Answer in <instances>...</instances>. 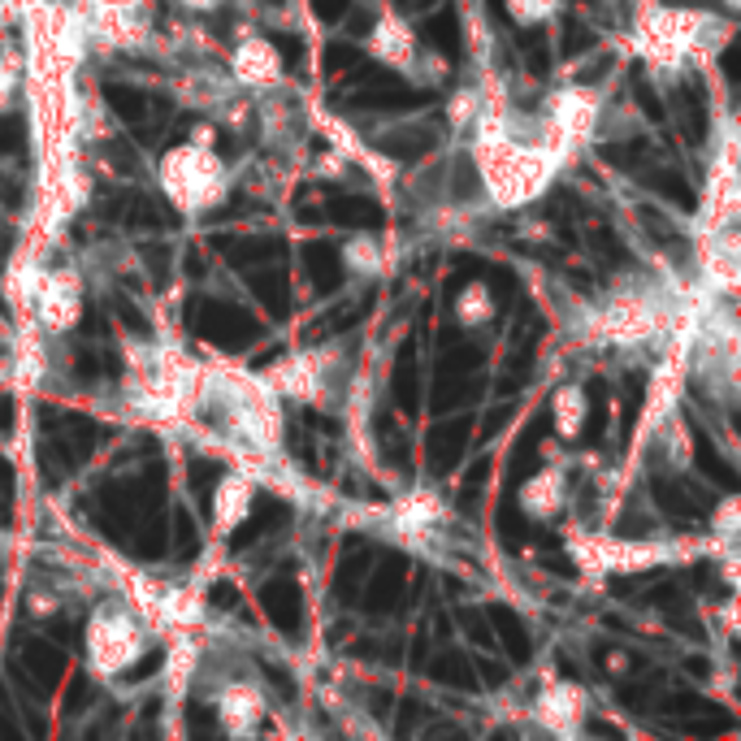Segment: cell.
<instances>
[{"label":"cell","instance_id":"30bf717a","mask_svg":"<svg viewBox=\"0 0 741 741\" xmlns=\"http://www.w3.org/2000/svg\"><path fill=\"white\" fill-rule=\"evenodd\" d=\"M585 715H590V694L577 681H559V676H546L529 707L533 728H542L551 737H568V741L581 737Z\"/></svg>","mask_w":741,"mask_h":741},{"label":"cell","instance_id":"ba28073f","mask_svg":"<svg viewBox=\"0 0 741 741\" xmlns=\"http://www.w3.org/2000/svg\"><path fill=\"white\" fill-rule=\"evenodd\" d=\"M598 126V91L590 87H559L551 91L546 100V113H542V148L555 152L559 161H572L585 143H590Z\"/></svg>","mask_w":741,"mask_h":741},{"label":"cell","instance_id":"7402d4cb","mask_svg":"<svg viewBox=\"0 0 741 741\" xmlns=\"http://www.w3.org/2000/svg\"><path fill=\"white\" fill-rule=\"evenodd\" d=\"M343 265L351 273H360V278H382L386 273V247L373 239V234H351V239L343 243Z\"/></svg>","mask_w":741,"mask_h":741},{"label":"cell","instance_id":"ac0fdd59","mask_svg":"<svg viewBox=\"0 0 741 741\" xmlns=\"http://www.w3.org/2000/svg\"><path fill=\"white\" fill-rule=\"evenodd\" d=\"M516 503H520V512H525L529 520H555L559 512H564V503H568L564 468L546 464L533 477H525V481H520V490H516Z\"/></svg>","mask_w":741,"mask_h":741},{"label":"cell","instance_id":"d6986e66","mask_svg":"<svg viewBox=\"0 0 741 741\" xmlns=\"http://www.w3.org/2000/svg\"><path fill=\"white\" fill-rule=\"evenodd\" d=\"M702 278H707V286L720 291V295L737 291L741 265H737V230L733 226L707 234V247H702Z\"/></svg>","mask_w":741,"mask_h":741},{"label":"cell","instance_id":"f546056e","mask_svg":"<svg viewBox=\"0 0 741 741\" xmlns=\"http://www.w3.org/2000/svg\"><path fill=\"white\" fill-rule=\"evenodd\" d=\"M720 5H724V9H728V13H733V9H737V5H741V0H720Z\"/></svg>","mask_w":741,"mask_h":741},{"label":"cell","instance_id":"7a4b0ae2","mask_svg":"<svg viewBox=\"0 0 741 741\" xmlns=\"http://www.w3.org/2000/svg\"><path fill=\"white\" fill-rule=\"evenodd\" d=\"M204 364L178 343H130L126 347V408L156 425H182L200 408Z\"/></svg>","mask_w":741,"mask_h":741},{"label":"cell","instance_id":"6da1fadb","mask_svg":"<svg viewBox=\"0 0 741 741\" xmlns=\"http://www.w3.org/2000/svg\"><path fill=\"white\" fill-rule=\"evenodd\" d=\"M473 130H477V139H473L468 161H473V174L494 208H525L533 200H542L546 187L564 169V161L555 152L542 148V139L516 135L494 109H481Z\"/></svg>","mask_w":741,"mask_h":741},{"label":"cell","instance_id":"83f0119b","mask_svg":"<svg viewBox=\"0 0 741 741\" xmlns=\"http://www.w3.org/2000/svg\"><path fill=\"white\" fill-rule=\"evenodd\" d=\"M13 87H18V74H13L9 52L0 48V104H9V100H13Z\"/></svg>","mask_w":741,"mask_h":741},{"label":"cell","instance_id":"3957f363","mask_svg":"<svg viewBox=\"0 0 741 741\" xmlns=\"http://www.w3.org/2000/svg\"><path fill=\"white\" fill-rule=\"evenodd\" d=\"M676 325V299L668 286H620L577 317V338L590 347H642Z\"/></svg>","mask_w":741,"mask_h":741},{"label":"cell","instance_id":"5b68a950","mask_svg":"<svg viewBox=\"0 0 741 741\" xmlns=\"http://www.w3.org/2000/svg\"><path fill=\"white\" fill-rule=\"evenodd\" d=\"M728 26H720L711 13L698 9H663L650 5L637 13L633 26V52L642 57L655 74H676L689 57L711 52L715 39H724Z\"/></svg>","mask_w":741,"mask_h":741},{"label":"cell","instance_id":"4316f807","mask_svg":"<svg viewBox=\"0 0 741 741\" xmlns=\"http://www.w3.org/2000/svg\"><path fill=\"white\" fill-rule=\"evenodd\" d=\"M143 9V0H78V13H130Z\"/></svg>","mask_w":741,"mask_h":741},{"label":"cell","instance_id":"9a60e30c","mask_svg":"<svg viewBox=\"0 0 741 741\" xmlns=\"http://www.w3.org/2000/svg\"><path fill=\"white\" fill-rule=\"evenodd\" d=\"M252 503H256L252 477H247L243 468H230L213 486V538L226 542L234 529H243L247 516H252Z\"/></svg>","mask_w":741,"mask_h":741},{"label":"cell","instance_id":"484cf974","mask_svg":"<svg viewBox=\"0 0 741 741\" xmlns=\"http://www.w3.org/2000/svg\"><path fill=\"white\" fill-rule=\"evenodd\" d=\"M737 520H741V503L737 499H724L715 507V520H711V533H715V546H724L733 555V542H737Z\"/></svg>","mask_w":741,"mask_h":741},{"label":"cell","instance_id":"8fae6325","mask_svg":"<svg viewBox=\"0 0 741 741\" xmlns=\"http://www.w3.org/2000/svg\"><path fill=\"white\" fill-rule=\"evenodd\" d=\"M31 308L44 334H65L74 330V321L83 317V282L74 269H39Z\"/></svg>","mask_w":741,"mask_h":741},{"label":"cell","instance_id":"8992f818","mask_svg":"<svg viewBox=\"0 0 741 741\" xmlns=\"http://www.w3.org/2000/svg\"><path fill=\"white\" fill-rule=\"evenodd\" d=\"M148 646H152V624L139 616L135 603L113 598V603L91 607L87 629H83V655H87L91 676L113 681L126 668H135L148 655Z\"/></svg>","mask_w":741,"mask_h":741},{"label":"cell","instance_id":"603a6c76","mask_svg":"<svg viewBox=\"0 0 741 741\" xmlns=\"http://www.w3.org/2000/svg\"><path fill=\"white\" fill-rule=\"evenodd\" d=\"M455 321L464 330H481V325L494 321V295L486 282H468L460 295H455Z\"/></svg>","mask_w":741,"mask_h":741},{"label":"cell","instance_id":"d4e9b609","mask_svg":"<svg viewBox=\"0 0 741 741\" xmlns=\"http://www.w3.org/2000/svg\"><path fill=\"white\" fill-rule=\"evenodd\" d=\"M481 109H486L481 91H477V87H464V91H455V96H451L447 117H451V126H455V130H473V122L481 117Z\"/></svg>","mask_w":741,"mask_h":741},{"label":"cell","instance_id":"5bb4252c","mask_svg":"<svg viewBox=\"0 0 741 741\" xmlns=\"http://www.w3.org/2000/svg\"><path fill=\"white\" fill-rule=\"evenodd\" d=\"M737 156H733V139L715 152L711 161V174H707V191H702V213H698V226L702 234L711 230H724V226H737V208H741V187H737Z\"/></svg>","mask_w":741,"mask_h":741},{"label":"cell","instance_id":"44dd1931","mask_svg":"<svg viewBox=\"0 0 741 741\" xmlns=\"http://www.w3.org/2000/svg\"><path fill=\"white\" fill-rule=\"evenodd\" d=\"M585 421H590V399H585V390L572 382V386H559L555 390V399H551V429H555V438H581V429Z\"/></svg>","mask_w":741,"mask_h":741},{"label":"cell","instance_id":"e0dca14e","mask_svg":"<svg viewBox=\"0 0 741 741\" xmlns=\"http://www.w3.org/2000/svg\"><path fill=\"white\" fill-rule=\"evenodd\" d=\"M230 74L243 87H273L282 83V52L260 35H247L230 52Z\"/></svg>","mask_w":741,"mask_h":741},{"label":"cell","instance_id":"277c9868","mask_svg":"<svg viewBox=\"0 0 741 741\" xmlns=\"http://www.w3.org/2000/svg\"><path fill=\"white\" fill-rule=\"evenodd\" d=\"M156 187L182 217L213 213L230 195V169L213 148V130L200 126L191 139L165 148L161 161H156Z\"/></svg>","mask_w":741,"mask_h":741},{"label":"cell","instance_id":"ffe728a7","mask_svg":"<svg viewBox=\"0 0 741 741\" xmlns=\"http://www.w3.org/2000/svg\"><path fill=\"white\" fill-rule=\"evenodd\" d=\"M200 663V646H195V629H174L169 637V655H165V689L169 698H182Z\"/></svg>","mask_w":741,"mask_h":741},{"label":"cell","instance_id":"cb8c5ba5","mask_svg":"<svg viewBox=\"0 0 741 741\" xmlns=\"http://www.w3.org/2000/svg\"><path fill=\"white\" fill-rule=\"evenodd\" d=\"M559 5L564 0H503V9H507V18H512L516 26H542V22H551Z\"/></svg>","mask_w":741,"mask_h":741},{"label":"cell","instance_id":"52a82bcc","mask_svg":"<svg viewBox=\"0 0 741 741\" xmlns=\"http://www.w3.org/2000/svg\"><path fill=\"white\" fill-rule=\"evenodd\" d=\"M568 555L577 559L581 572L590 577H629V572H650L676 559L672 542L659 538H616V533H568Z\"/></svg>","mask_w":741,"mask_h":741},{"label":"cell","instance_id":"2e32d148","mask_svg":"<svg viewBox=\"0 0 741 741\" xmlns=\"http://www.w3.org/2000/svg\"><path fill=\"white\" fill-rule=\"evenodd\" d=\"M213 707H217V724L226 728L230 737H252L260 720H265V694L247 681H230L213 698Z\"/></svg>","mask_w":741,"mask_h":741},{"label":"cell","instance_id":"9c48e42d","mask_svg":"<svg viewBox=\"0 0 741 741\" xmlns=\"http://www.w3.org/2000/svg\"><path fill=\"white\" fill-rule=\"evenodd\" d=\"M330 373H334V356H330L325 347H317V351H295V356L273 360L260 377H265V386H269L278 399H291V403H321L325 390H330Z\"/></svg>","mask_w":741,"mask_h":741},{"label":"cell","instance_id":"f1b7e54d","mask_svg":"<svg viewBox=\"0 0 741 741\" xmlns=\"http://www.w3.org/2000/svg\"><path fill=\"white\" fill-rule=\"evenodd\" d=\"M174 5H182V9H191V13H208V9H217L221 0H174Z\"/></svg>","mask_w":741,"mask_h":741},{"label":"cell","instance_id":"7c38bea8","mask_svg":"<svg viewBox=\"0 0 741 741\" xmlns=\"http://www.w3.org/2000/svg\"><path fill=\"white\" fill-rule=\"evenodd\" d=\"M442 520H447V503H442L438 490H412L382 512L386 538H395L403 546H416V551H425Z\"/></svg>","mask_w":741,"mask_h":741},{"label":"cell","instance_id":"4fadbf2b","mask_svg":"<svg viewBox=\"0 0 741 741\" xmlns=\"http://www.w3.org/2000/svg\"><path fill=\"white\" fill-rule=\"evenodd\" d=\"M364 48H369L373 61H382L386 70H395L403 78L421 74V39H416V26L395 9H382L364 35Z\"/></svg>","mask_w":741,"mask_h":741}]
</instances>
